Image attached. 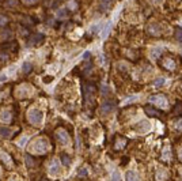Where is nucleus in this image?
I'll list each match as a JSON object with an SVG mask.
<instances>
[{"label": "nucleus", "mask_w": 182, "mask_h": 181, "mask_svg": "<svg viewBox=\"0 0 182 181\" xmlns=\"http://www.w3.org/2000/svg\"><path fill=\"white\" fill-rule=\"evenodd\" d=\"M48 150H49V143L44 138L37 139L30 146V153H34V154H46Z\"/></svg>", "instance_id": "nucleus-1"}, {"label": "nucleus", "mask_w": 182, "mask_h": 181, "mask_svg": "<svg viewBox=\"0 0 182 181\" xmlns=\"http://www.w3.org/2000/svg\"><path fill=\"white\" fill-rule=\"evenodd\" d=\"M148 101H150L152 105L158 106V108H160V109H167L169 108L167 97L163 96V94H155V96H151L150 98H148Z\"/></svg>", "instance_id": "nucleus-2"}, {"label": "nucleus", "mask_w": 182, "mask_h": 181, "mask_svg": "<svg viewBox=\"0 0 182 181\" xmlns=\"http://www.w3.org/2000/svg\"><path fill=\"white\" fill-rule=\"evenodd\" d=\"M42 118H44V113L41 112L40 109L31 108V109L27 112V120L30 121L33 125H40L41 121H42Z\"/></svg>", "instance_id": "nucleus-3"}, {"label": "nucleus", "mask_w": 182, "mask_h": 181, "mask_svg": "<svg viewBox=\"0 0 182 181\" xmlns=\"http://www.w3.org/2000/svg\"><path fill=\"white\" fill-rule=\"evenodd\" d=\"M84 93H86V101L88 104H94L95 102V94H97V89L94 85L87 83L84 86Z\"/></svg>", "instance_id": "nucleus-4"}, {"label": "nucleus", "mask_w": 182, "mask_h": 181, "mask_svg": "<svg viewBox=\"0 0 182 181\" xmlns=\"http://www.w3.org/2000/svg\"><path fill=\"white\" fill-rule=\"evenodd\" d=\"M56 138H57V140H59L61 145H65V146H67L69 143V140H71L68 132L65 129H57L56 131Z\"/></svg>", "instance_id": "nucleus-5"}, {"label": "nucleus", "mask_w": 182, "mask_h": 181, "mask_svg": "<svg viewBox=\"0 0 182 181\" xmlns=\"http://www.w3.org/2000/svg\"><path fill=\"white\" fill-rule=\"evenodd\" d=\"M150 128H151V124H150V121H147V120H142L135 125V129L137 131V132H143V134L147 132V131H150Z\"/></svg>", "instance_id": "nucleus-6"}, {"label": "nucleus", "mask_w": 182, "mask_h": 181, "mask_svg": "<svg viewBox=\"0 0 182 181\" xmlns=\"http://www.w3.org/2000/svg\"><path fill=\"white\" fill-rule=\"evenodd\" d=\"M162 67L169 69V71H173V69H175V61L171 57H164L162 61Z\"/></svg>", "instance_id": "nucleus-7"}, {"label": "nucleus", "mask_w": 182, "mask_h": 181, "mask_svg": "<svg viewBox=\"0 0 182 181\" xmlns=\"http://www.w3.org/2000/svg\"><path fill=\"white\" fill-rule=\"evenodd\" d=\"M42 41H44V36L40 34V33H35V34H33L29 38V45H40Z\"/></svg>", "instance_id": "nucleus-8"}, {"label": "nucleus", "mask_w": 182, "mask_h": 181, "mask_svg": "<svg viewBox=\"0 0 182 181\" xmlns=\"http://www.w3.org/2000/svg\"><path fill=\"white\" fill-rule=\"evenodd\" d=\"M60 163L57 162V161H52L51 163V166H49V174H52V176H59L60 174Z\"/></svg>", "instance_id": "nucleus-9"}, {"label": "nucleus", "mask_w": 182, "mask_h": 181, "mask_svg": "<svg viewBox=\"0 0 182 181\" xmlns=\"http://www.w3.org/2000/svg\"><path fill=\"white\" fill-rule=\"evenodd\" d=\"M148 33L150 34H154V36H159L160 33H162V27L159 26V25H156V23H152V25H150L148 26Z\"/></svg>", "instance_id": "nucleus-10"}, {"label": "nucleus", "mask_w": 182, "mask_h": 181, "mask_svg": "<svg viewBox=\"0 0 182 181\" xmlns=\"http://www.w3.org/2000/svg\"><path fill=\"white\" fill-rule=\"evenodd\" d=\"M12 120V114L10 110H2L0 112V121L3 123H11Z\"/></svg>", "instance_id": "nucleus-11"}, {"label": "nucleus", "mask_w": 182, "mask_h": 181, "mask_svg": "<svg viewBox=\"0 0 182 181\" xmlns=\"http://www.w3.org/2000/svg\"><path fill=\"white\" fill-rule=\"evenodd\" d=\"M0 161H2L3 163H6V166H12V159L11 157H8V155L4 153V151H0Z\"/></svg>", "instance_id": "nucleus-12"}, {"label": "nucleus", "mask_w": 182, "mask_h": 181, "mask_svg": "<svg viewBox=\"0 0 182 181\" xmlns=\"http://www.w3.org/2000/svg\"><path fill=\"white\" fill-rule=\"evenodd\" d=\"M115 108V105H114V102H105L102 106H101V109H102V112L103 113H110V112H113V109Z\"/></svg>", "instance_id": "nucleus-13"}, {"label": "nucleus", "mask_w": 182, "mask_h": 181, "mask_svg": "<svg viewBox=\"0 0 182 181\" xmlns=\"http://www.w3.org/2000/svg\"><path fill=\"white\" fill-rule=\"evenodd\" d=\"M125 180H126V181H140V180H139L137 173H136V172H132V170L126 172V174H125Z\"/></svg>", "instance_id": "nucleus-14"}, {"label": "nucleus", "mask_w": 182, "mask_h": 181, "mask_svg": "<svg viewBox=\"0 0 182 181\" xmlns=\"http://www.w3.org/2000/svg\"><path fill=\"white\" fill-rule=\"evenodd\" d=\"M146 113L148 114V116H152V117H160V113L156 112V110L154 108H151V106H146Z\"/></svg>", "instance_id": "nucleus-15"}, {"label": "nucleus", "mask_w": 182, "mask_h": 181, "mask_svg": "<svg viewBox=\"0 0 182 181\" xmlns=\"http://www.w3.org/2000/svg\"><path fill=\"white\" fill-rule=\"evenodd\" d=\"M10 135H11V128H8V127H0V136L8 138Z\"/></svg>", "instance_id": "nucleus-16"}, {"label": "nucleus", "mask_w": 182, "mask_h": 181, "mask_svg": "<svg viewBox=\"0 0 182 181\" xmlns=\"http://www.w3.org/2000/svg\"><path fill=\"white\" fill-rule=\"evenodd\" d=\"M33 69V64L29 63V61H24V63L22 64V72L23 74H29Z\"/></svg>", "instance_id": "nucleus-17"}, {"label": "nucleus", "mask_w": 182, "mask_h": 181, "mask_svg": "<svg viewBox=\"0 0 182 181\" xmlns=\"http://www.w3.org/2000/svg\"><path fill=\"white\" fill-rule=\"evenodd\" d=\"M171 154H170V147H164L163 150V154H162V159L163 161H167V159H170Z\"/></svg>", "instance_id": "nucleus-18"}, {"label": "nucleus", "mask_w": 182, "mask_h": 181, "mask_svg": "<svg viewBox=\"0 0 182 181\" xmlns=\"http://www.w3.org/2000/svg\"><path fill=\"white\" fill-rule=\"evenodd\" d=\"M61 162L64 163V165H67V166H69L71 165V157H69V155H67V154H63L61 155Z\"/></svg>", "instance_id": "nucleus-19"}, {"label": "nucleus", "mask_w": 182, "mask_h": 181, "mask_svg": "<svg viewBox=\"0 0 182 181\" xmlns=\"http://www.w3.org/2000/svg\"><path fill=\"white\" fill-rule=\"evenodd\" d=\"M162 52H163L162 48H155V49H152L151 56L154 57V59H158V57H159V53H162Z\"/></svg>", "instance_id": "nucleus-20"}, {"label": "nucleus", "mask_w": 182, "mask_h": 181, "mask_svg": "<svg viewBox=\"0 0 182 181\" xmlns=\"http://www.w3.org/2000/svg\"><path fill=\"white\" fill-rule=\"evenodd\" d=\"M78 174H79V177H87V176H88L87 167H80V169L78 170Z\"/></svg>", "instance_id": "nucleus-21"}, {"label": "nucleus", "mask_w": 182, "mask_h": 181, "mask_svg": "<svg viewBox=\"0 0 182 181\" xmlns=\"http://www.w3.org/2000/svg\"><path fill=\"white\" fill-rule=\"evenodd\" d=\"M24 159H26L27 167H33V166H34V159H31L30 155H26V157H24Z\"/></svg>", "instance_id": "nucleus-22"}, {"label": "nucleus", "mask_w": 182, "mask_h": 181, "mask_svg": "<svg viewBox=\"0 0 182 181\" xmlns=\"http://www.w3.org/2000/svg\"><path fill=\"white\" fill-rule=\"evenodd\" d=\"M67 15H68V10H67V8H65V10L63 8V10L57 11V16H59V18H65Z\"/></svg>", "instance_id": "nucleus-23"}, {"label": "nucleus", "mask_w": 182, "mask_h": 181, "mask_svg": "<svg viewBox=\"0 0 182 181\" xmlns=\"http://www.w3.org/2000/svg\"><path fill=\"white\" fill-rule=\"evenodd\" d=\"M163 83H164V78H158V79L154 80V86H155V87H160Z\"/></svg>", "instance_id": "nucleus-24"}, {"label": "nucleus", "mask_w": 182, "mask_h": 181, "mask_svg": "<svg viewBox=\"0 0 182 181\" xmlns=\"http://www.w3.org/2000/svg\"><path fill=\"white\" fill-rule=\"evenodd\" d=\"M117 142H121V143H115V150H120V149H122V147L124 146H125V139H124V138H121V139H120V140H117Z\"/></svg>", "instance_id": "nucleus-25"}, {"label": "nucleus", "mask_w": 182, "mask_h": 181, "mask_svg": "<svg viewBox=\"0 0 182 181\" xmlns=\"http://www.w3.org/2000/svg\"><path fill=\"white\" fill-rule=\"evenodd\" d=\"M175 38L182 42V29H177L175 30Z\"/></svg>", "instance_id": "nucleus-26"}, {"label": "nucleus", "mask_w": 182, "mask_h": 181, "mask_svg": "<svg viewBox=\"0 0 182 181\" xmlns=\"http://www.w3.org/2000/svg\"><path fill=\"white\" fill-rule=\"evenodd\" d=\"M7 23H8V19H7V16H4V15H0V26H6Z\"/></svg>", "instance_id": "nucleus-27"}, {"label": "nucleus", "mask_w": 182, "mask_h": 181, "mask_svg": "<svg viewBox=\"0 0 182 181\" xmlns=\"http://www.w3.org/2000/svg\"><path fill=\"white\" fill-rule=\"evenodd\" d=\"M174 112L177 114H182V104H181V102H178V104L175 105V110H174Z\"/></svg>", "instance_id": "nucleus-28"}, {"label": "nucleus", "mask_w": 182, "mask_h": 181, "mask_svg": "<svg viewBox=\"0 0 182 181\" xmlns=\"http://www.w3.org/2000/svg\"><path fill=\"white\" fill-rule=\"evenodd\" d=\"M26 142H27V138H26V136H23V138L18 142V146H19V147H23L24 145H26Z\"/></svg>", "instance_id": "nucleus-29"}, {"label": "nucleus", "mask_w": 182, "mask_h": 181, "mask_svg": "<svg viewBox=\"0 0 182 181\" xmlns=\"http://www.w3.org/2000/svg\"><path fill=\"white\" fill-rule=\"evenodd\" d=\"M107 7H110V3H109V2H105V3H102L101 6H99V8H101L102 11H105Z\"/></svg>", "instance_id": "nucleus-30"}, {"label": "nucleus", "mask_w": 182, "mask_h": 181, "mask_svg": "<svg viewBox=\"0 0 182 181\" xmlns=\"http://www.w3.org/2000/svg\"><path fill=\"white\" fill-rule=\"evenodd\" d=\"M111 180H113V181H121L118 172H114V173H113V178H111Z\"/></svg>", "instance_id": "nucleus-31"}, {"label": "nucleus", "mask_w": 182, "mask_h": 181, "mask_svg": "<svg viewBox=\"0 0 182 181\" xmlns=\"http://www.w3.org/2000/svg\"><path fill=\"white\" fill-rule=\"evenodd\" d=\"M175 128L178 131H182V118H179V120L175 123Z\"/></svg>", "instance_id": "nucleus-32"}, {"label": "nucleus", "mask_w": 182, "mask_h": 181, "mask_svg": "<svg viewBox=\"0 0 182 181\" xmlns=\"http://www.w3.org/2000/svg\"><path fill=\"white\" fill-rule=\"evenodd\" d=\"M136 100H137V97H136V96H132V97L128 98V100L124 102V104H131V102H133V101H136Z\"/></svg>", "instance_id": "nucleus-33"}, {"label": "nucleus", "mask_w": 182, "mask_h": 181, "mask_svg": "<svg viewBox=\"0 0 182 181\" xmlns=\"http://www.w3.org/2000/svg\"><path fill=\"white\" fill-rule=\"evenodd\" d=\"M83 59H90V52H86L83 55Z\"/></svg>", "instance_id": "nucleus-34"}, {"label": "nucleus", "mask_w": 182, "mask_h": 181, "mask_svg": "<svg viewBox=\"0 0 182 181\" xmlns=\"http://www.w3.org/2000/svg\"><path fill=\"white\" fill-rule=\"evenodd\" d=\"M6 79H7V78H6V75H0V82H4Z\"/></svg>", "instance_id": "nucleus-35"}, {"label": "nucleus", "mask_w": 182, "mask_h": 181, "mask_svg": "<svg viewBox=\"0 0 182 181\" xmlns=\"http://www.w3.org/2000/svg\"><path fill=\"white\" fill-rule=\"evenodd\" d=\"M15 4H16V2H8L7 6H15Z\"/></svg>", "instance_id": "nucleus-36"}, {"label": "nucleus", "mask_w": 182, "mask_h": 181, "mask_svg": "<svg viewBox=\"0 0 182 181\" xmlns=\"http://www.w3.org/2000/svg\"><path fill=\"white\" fill-rule=\"evenodd\" d=\"M68 6H69V7H76V6H78V4H75V3H69V4H68Z\"/></svg>", "instance_id": "nucleus-37"}, {"label": "nucleus", "mask_w": 182, "mask_h": 181, "mask_svg": "<svg viewBox=\"0 0 182 181\" xmlns=\"http://www.w3.org/2000/svg\"><path fill=\"white\" fill-rule=\"evenodd\" d=\"M179 159H181V161H182V150L179 151Z\"/></svg>", "instance_id": "nucleus-38"}, {"label": "nucleus", "mask_w": 182, "mask_h": 181, "mask_svg": "<svg viewBox=\"0 0 182 181\" xmlns=\"http://www.w3.org/2000/svg\"><path fill=\"white\" fill-rule=\"evenodd\" d=\"M179 173H181V177H182V169H181V170H179Z\"/></svg>", "instance_id": "nucleus-39"}]
</instances>
